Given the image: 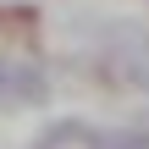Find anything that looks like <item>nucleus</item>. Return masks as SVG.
I'll return each instance as SVG.
<instances>
[{
  "mask_svg": "<svg viewBox=\"0 0 149 149\" xmlns=\"http://www.w3.org/2000/svg\"><path fill=\"white\" fill-rule=\"evenodd\" d=\"M50 100V77L33 55L0 50V111H39Z\"/></svg>",
  "mask_w": 149,
  "mask_h": 149,
  "instance_id": "f03ea898",
  "label": "nucleus"
},
{
  "mask_svg": "<svg viewBox=\"0 0 149 149\" xmlns=\"http://www.w3.org/2000/svg\"><path fill=\"white\" fill-rule=\"evenodd\" d=\"M100 66L111 72V83L149 94V28L138 22H111L105 44H100Z\"/></svg>",
  "mask_w": 149,
  "mask_h": 149,
  "instance_id": "f257e3e1",
  "label": "nucleus"
},
{
  "mask_svg": "<svg viewBox=\"0 0 149 149\" xmlns=\"http://www.w3.org/2000/svg\"><path fill=\"white\" fill-rule=\"evenodd\" d=\"M83 149H149V127H88Z\"/></svg>",
  "mask_w": 149,
  "mask_h": 149,
  "instance_id": "7ed1b4c3",
  "label": "nucleus"
},
{
  "mask_svg": "<svg viewBox=\"0 0 149 149\" xmlns=\"http://www.w3.org/2000/svg\"><path fill=\"white\" fill-rule=\"evenodd\" d=\"M88 138V122H77V116H61V122H50L39 138H33V149H66V144H83Z\"/></svg>",
  "mask_w": 149,
  "mask_h": 149,
  "instance_id": "20e7f679",
  "label": "nucleus"
}]
</instances>
